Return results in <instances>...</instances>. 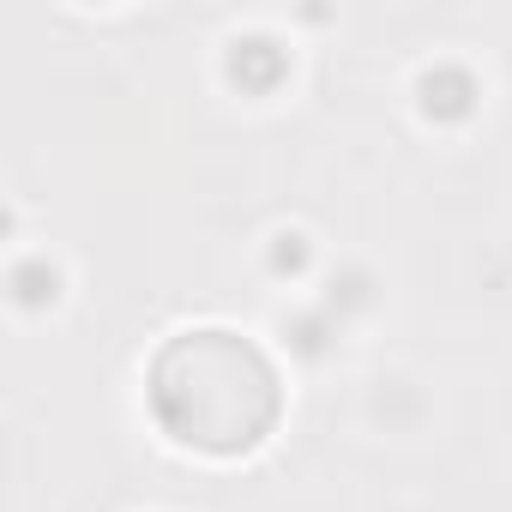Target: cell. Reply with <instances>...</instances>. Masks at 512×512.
Instances as JSON below:
<instances>
[{
    "label": "cell",
    "mask_w": 512,
    "mask_h": 512,
    "mask_svg": "<svg viewBox=\"0 0 512 512\" xmlns=\"http://www.w3.org/2000/svg\"><path fill=\"white\" fill-rule=\"evenodd\" d=\"M145 392H151L163 434H175L181 446L211 452V458L253 452L284 410V386H278L272 356L253 338L223 332V326H199V332L169 338L151 356Z\"/></svg>",
    "instance_id": "obj_1"
}]
</instances>
